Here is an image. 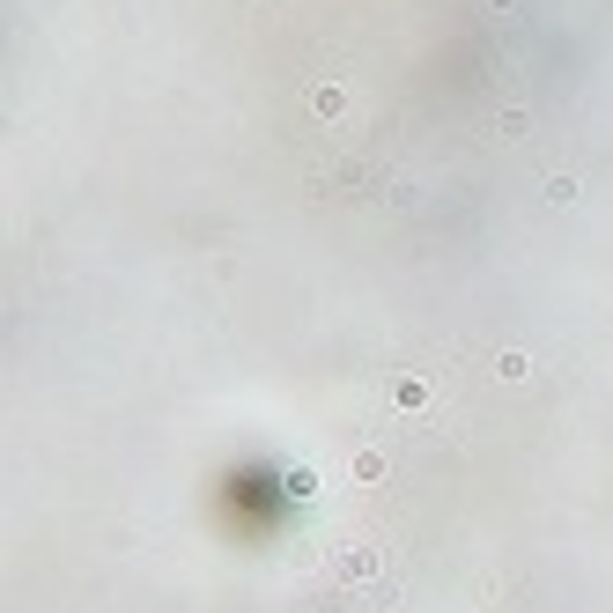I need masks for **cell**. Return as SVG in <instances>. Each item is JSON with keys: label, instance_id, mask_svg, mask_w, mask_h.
Listing matches in <instances>:
<instances>
[{"label": "cell", "instance_id": "obj_1", "mask_svg": "<svg viewBox=\"0 0 613 613\" xmlns=\"http://www.w3.org/2000/svg\"><path fill=\"white\" fill-rule=\"evenodd\" d=\"M311 111H318V118H341V111H348V89H341V82H318V89H311Z\"/></svg>", "mask_w": 613, "mask_h": 613}, {"label": "cell", "instance_id": "obj_2", "mask_svg": "<svg viewBox=\"0 0 613 613\" xmlns=\"http://www.w3.org/2000/svg\"><path fill=\"white\" fill-rule=\"evenodd\" d=\"M496 370L517 384V377H532V355H517V348H510V355H496Z\"/></svg>", "mask_w": 613, "mask_h": 613}]
</instances>
